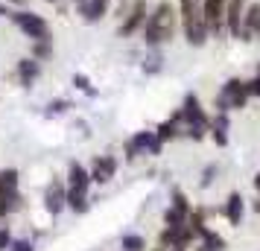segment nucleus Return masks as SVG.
<instances>
[{"label":"nucleus","instance_id":"obj_22","mask_svg":"<svg viewBox=\"0 0 260 251\" xmlns=\"http://www.w3.org/2000/svg\"><path fill=\"white\" fill-rule=\"evenodd\" d=\"M68 108H71V102H68V99H53V102L47 105V114H64Z\"/></svg>","mask_w":260,"mask_h":251},{"label":"nucleus","instance_id":"obj_20","mask_svg":"<svg viewBox=\"0 0 260 251\" xmlns=\"http://www.w3.org/2000/svg\"><path fill=\"white\" fill-rule=\"evenodd\" d=\"M73 88H76V91H82V94H88V96H94L96 91L94 88H91V79H88V76H85V73H73Z\"/></svg>","mask_w":260,"mask_h":251},{"label":"nucleus","instance_id":"obj_15","mask_svg":"<svg viewBox=\"0 0 260 251\" xmlns=\"http://www.w3.org/2000/svg\"><path fill=\"white\" fill-rule=\"evenodd\" d=\"M21 207V190L15 187V190H3L0 187V216H9L15 213Z\"/></svg>","mask_w":260,"mask_h":251},{"label":"nucleus","instance_id":"obj_32","mask_svg":"<svg viewBox=\"0 0 260 251\" xmlns=\"http://www.w3.org/2000/svg\"><path fill=\"white\" fill-rule=\"evenodd\" d=\"M123 3H126V0H123Z\"/></svg>","mask_w":260,"mask_h":251},{"label":"nucleus","instance_id":"obj_5","mask_svg":"<svg viewBox=\"0 0 260 251\" xmlns=\"http://www.w3.org/2000/svg\"><path fill=\"white\" fill-rule=\"evenodd\" d=\"M161 146L155 140V132H138L135 137H129L126 140V161H138L141 155H161Z\"/></svg>","mask_w":260,"mask_h":251},{"label":"nucleus","instance_id":"obj_3","mask_svg":"<svg viewBox=\"0 0 260 251\" xmlns=\"http://www.w3.org/2000/svg\"><path fill=\"white\" fill-rule=\"evenodd\" d=\"M9 21H12L29 41H53V38H50V24L44 21V15L29 12V9H12Z\"/></svg>","mask_w":260,"mask_h":251},{"label":"nucleus","instance_id":"obj_29","mask_svg":"<svg viewBox=\"0 0 260 251\" xmlns=\"http://www.w3.org/2000/svg\"><path fill=\"white\" fill-rule=\"evenodd\" d=\"M254 187H257V193H260V172L254 175Z\"/></svg>","mask_w":260,"mask_h":251},{"label":"nucleus","instance_id":"obj_23","mask_svg":"<svg viewBox=\"0 0 260 251\" xmlns=\"http://www.w3.org/2000/svg\"><path fill=\"white\" fill-rule=\"evenodd\" d=\"M246 94L248 96H257V99H260V73L254 76V79H248V82H246Z\"/></svg>","mask_w":260,"mask_h":251},{"label":"nucleus","instance_id":"obj_9","mask_svg":"<svg viewBox=\"0 0 260 251\" xmlns=\"http://www.w3.org/2000/svg\"><path fill=\"white\" fill-rule=\"evenodd\" d=\"M15 76H18V82L24 85V88H32V85L38 82V76H41V61L32 59V56L18 59V64H15Z\"/></svg>","mask_w":260,"mask_h":251},{"label":"nucleus","instance_id":"obj_25","mask_svg":"<svg viewBox=\"0 0 260 251\" xmlns=\"http://www.w3.org/2000/svg\"><path fill=\"white\" fill-rule=\"evenodd\" d=\"M213 175H216V164H208L205 172H202V187H208V184L213 181Z\"/></svg>","mask_w":260,"mask_h":251},{"label":"nucleus","instance_id":"obj_21","mask_svg":"<svg viewBox=\"0 0 260 251\" xmlns=\"http://www.w3.org/2000/svg\"><path fill=\"white\" fill-rule=\"evenodd\" d=\"M173 210H178L181 216L190 213V202H187V196H184L181 190H173Z\"/></svg>","mask_w":260,"mask_h":251},{"label":"nucleus","instance_id":"obj_31","mask_svg":"<svg viewBox=\"0 0 260 251\" xmlns=\"http://www.w3.org/2000/svg\"><path fill=\"white\" fill-rule=\"evenodd\" d=\"M44 3H56V0H44Z\"/></svg>","mask_w":260,"mask_h":251},{"label":"nucleus","instance_id":"obj_17","mask_svg":"<svg viewBox=\"0 0 260 251\" xmlns=\"http://www.w3.org/2000/svg\"><path fill=\"white\" fill-rule=\"evenodd\" d=\"M120 245H123V251H146V239L141 234H123Z\"/></svg>","mask_w":260,"mask_h":251},{"label":"nucleus","instance_id":"obj_27","mask_svg":"<svg viewBox=\"0 0 260 251\" xmlns=\"http://www.w3.org/2000/svg\"><path fill=\"white\" fill-rule=\"evenodd\" d=\"M9 251H32V242H26V239H18L9 245Z\"/></svg>","mask_w":260,"mask_h":251},{"label":"nucleus","instance_id":"obj_19","mask_svg":"<svg viewBox=\"0 0 260 251\" xmlns=\"http://www.w3.org/2000/svg\"><path fill=\"white\" fill-rule=\"evenodd\" d=\"M29 56L38 59V61L50 59V56H53V41H32V53H29Z\"/></svg>","mask_w":260,"mask_h":251},{"label":"nucleus","instance_id":"obj_2","mask_svg":"<svg viewBox=\"0 0 260 251\" xmlns=\"http://www.w3.org/2000/svg\"><path fill=\"white\" fill-rule=\"evenodd\" d=\"M178 21H181V32H184V41L190 47H205L208 44V24L202 18V9H199V0H178Z\"/></svg>","mask_w":260,"mask_h":251},{"label":"nucleus","instance_id":"obj_8","mask_svg":"<svg viewBox=\"0 0 260 251\" xmlns=\"http://www.w3.org/2000/svg\"><path fill=\"white\" fill-rule=\"evenodd\" d=\"M117 172V158L114 155H96L88 175H91V184H108Z\"/></svg>","mask_w":260,"mask_h":251},{"label":"nucleus","instance_id":"obj_12","mask_svg":"<svg viewBox=\"0 0 260 251\" xmlns=\"http://www.w3.org/2000/svg\"><path fill=\"white\" fill-rule=\"evenodd\" d=\"M88 187H91L88 169H85L79 161H73L71 167H68V190L71 193H88Z\"/></svg>","mask_w":260,"mask_h":251},{"label":"nucleus","instance_id":"obj_28","mask_svg":"<svg viewBox=\"0 0 260 251\" xmlns=\"http://www.w3.org/2000/svg\"><path fill=\"white\" fill-rule=\"evenodd\" d=\"M9 15H12V6H9V3L3 6V3H0V18H9Z\"/></svg>","mask_w":260,"mask_h":251},{"label":"nucleus","instance_id":"obj_18","mask_svg":"<svg viewBox=\"0 0 260 251\" xmlns=\"http://www.w3.org/2000/svg\"><path fill=\"white\" fill-rule=\"evenodd\" d=\"M202 242H205L202 251H222L225 248V239L219 237V234H213V231H205V234H202Z\"/></svg>","mask_w":260,"mask_h":251},{"label":"nucleus","instance_id":"obj_26","mask_svg":"<svg viewBox=\"0 0 260 251\" xmlns=\"http://www.w3.org/2000/svg\"><path fill=\"white\" fill-rule=\"evenodd\" d=\"M161 61H164L161 56H155V59H149V64H143V70L146 73H158L161 70Z\"/></svg>","mask_w":260,"mask_h":251},{"label":"nucleus","instance_id":"obj_10","mask_svg":"<svg viewBox=\"0 0 260 251\" xmlns=\"http://www.w3.org/2000/svg\"><path fill=\"white\" fill-rule=\"evenodd\" d=\"M64 196H68V187H64L59 178H53L47 193H44V207H47L50 216H59L61 210H64Z\"/></svg>","mask_w":260,"mask_h":251},{"label":"nucleus","instance_id":"obj_16","mask_svg":"<svg viewBox=\"0 0 260 251\" xmlns=\"http://www.w3.org/2000/svg\"><path fill=\"white\" fill-rule=\"evenodd\" d=\"M178 129H181V123H178L176 117L164 120L158 129H155V140L158 144H167V140H173V137H178Z\"/></svg>","mask_w":260,"mask_h":251},{"label":"nucleus","instance_id":"obj_24","mask_svg":"<svg viewBox=\"0 0 260 251\" xmlns=\"http://www.w3.org/2000/svg\"><path fill=\"white\" fill-rule=\"evenodd\" d=\"M12 245V234H9V228H0V251H9Z\"/></svg>","mask_w":260,"mask_h":251},{"label":"nucleus","instance_id":"obj_1","mask_svg":"<svg viewBox=\"0 0 260 251\" xmlns=\"http://www.w3.org/2000/svg\"><path fill=\"white\" fill-rule=\"evenodd\" d=\"M176 9L170 0H158L152 9L146 12V21L141 26V38L146 47H161L167 41H173V32H176Z\"/></svg>","mask_w":260,"mask_h":251},{"label":"nucleus","instance_id":"obj_4","mask_svg":"<svg viewBox=\"0 0 260 251\" xmlns=\"http://www.w3.org/2000/svg\"><path fill=\"white\" fill-rule=\"evenodd\" d=\"M248 99H251V96L246 94V79L231 76V79L222 85V91H219V96H216L213 108H216L219 114H228V111H240V108H246Z\"/></svg>","mask_w":260,"mask_h":251},{"label":"nucleus","instance_id":"obj_7","mask_svg":"<svg viewBox=\"0 0 260 251\" xmlns=\"http://www.w3.org/2000/svg\"><path fill=\"white\" fill-rule=\"evenodd\" d=\"M240 41H257L260 38V3H246V9H243V21H240Z\"/></svg>","mask_w":260,"mask_h":251},{"label":"nucleus","instance_id":"obj_14","mask_svg":"<svg viewBox=\"0 0 260 251\" xmlns=\"http://www.w3.org/2000/svg\"><path fill=\"white\" fill-rule=\"evenodd\" d=\"M208 132H211V137L216 140V146H225L228 144V117H225V114H216V117L208 123Z\"/></svg>","mask_w":260,"mask_h":251},{"label":"nucleus","instance_id":"obj_11","mask_svg":"<svg viewBox=\"0 0 260 251\" xmlns=\"http://www.w3.org/2000/svg\"><path fill=\"white\" fill-rule=\"evenodd\" d=\"M108 12H111V0H85L79 6V15H82L85 24H100Z\"/></svg>","mask_w":260,"mask_h":251},{"label":"nucleus","instance_id":"obj_30","mask_svg":"<svg viewBox=\"0 0 260 251\" xmlns=\"http://www.w3.org/2000/svg\"><path fill=\"white\" fill-rule=\"evenodd\" d=\"M254 210H257V213H260V202H257V204H254Z\"/></svg>","mask_w":260,"mask_h":251},{"label":"nucleus","instance_id":"obj_13","mask_svg":"<svg viewBox=\"0 0 260 251\" xmlns=\"http://www.w3.org/2000/svg\"><path fill=\"white\" fill-rule=\"evenodd\" d=\"M243 210H246L243 196H240V193H231L228 202H225V216H228V222H231V225H240V222H243Z\"/></svg>","mask_w":260,"mask_h":251},{"label":"nucleus","instance_id":"obj_6","mask_svg":"<svg viewBox=\"0 0 260 251\" xmlns=\"http://www.w3.org/2000/svg\"><path fill=\"white\" fill-rule=\"evenodd\" d=\"M146 0H132V9L126 12V18L120 21V26H117V35L120 38H132V35H138L141 32V26H143V21H146Z\"/></svg>","mask_w":260,"mask_h":251}]
</instances>
